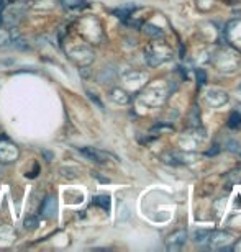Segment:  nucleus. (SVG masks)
<instances>
[{
  "mask_svg": "<svg viewBox=\"0 0 241 252\" xmlns=\"http://www.w3.org/2000/svg\"><path fill=\"white\" fill-rule=\"evenodd\" d=\"M166 98H168V89L163 84H154L149 85L146 90H143L139 95V102L143 105H146L148 108H156L161 107Z\"/></svg>",
  "mask_w": 241,
  "mask_h": 252,
  "instance_id": "obj_1",
  "label": "nucleus"
},
{
  "mask_svg": "<svg viewBox=\"0 0 241 252\" xmlns=\"http://www.w3.org/2000/svg\"><path fill=\"white\" fill-rule=\"evenodd\" d=\"M27 10H28V3H25V2H17V3L8 5V7H5L2 12H0V22L7 28L17 27L20 20L23 18V15L27 13Z\"/></svg>",
  "mask_w": 241,
  "mask_h": 252,
  "instance_id": "obj_2",
  "label": "nucleus"
},
{
  "mask_svg": "<svg viewBox=\"0 0 241 252\" xmlns=\"http://www.w3.org/2000/svg\"><path fill=\"white\" fill-rule=\"evenodd\" d=\"M66 53L68 58L79 67H87L94 63V51L85 44H74L66 49Z\"/></svg>",
  "mask_w": 241,
  "mask_h": 252,
  "instance_id": "obj_3",
  "label": "nucleus"
},
{
  "mask_svg": "<svg viewBox=\"0 0 241 252\" xmlns=\"http://www.w3.org/2000/svg\"><path fill=\"white\" fill-rule=\"evenodd\" d=\"M146 61L149 65H153V67H156V65L163 64L166 61H169L171 58H172V51L166 46V44H161V43H153L149 44L146 48Z\"/></svg>",
  "mask_w": 241,
  "mask_h": 252,
  "instance_id": "obj_4",
  "label": "nucleus"
},
{
  "mask_svg": "<svg viewBox=\"0 0 241 252\" xmlns=\"http://www.w3.org/2000/svg\"><path fill=\"white\" fill-rule=\"evenodd\" d=\"M232 244H233V236L230 233H225V231H212L207 243L208 248L215 251H228L232 249Z\"/></svg>",
  "mask_w": 241,
  "mask_h": 252,
  "instance_id": "obj_5",
  "label": "nucleus"
},
{
  "mask_svg": "<svg viewBox=\"0 0 241 252\" xmlns=\"http://www.w3.org/2000/svg\"><path fill=\"white\" fill-rule=\"evenodd\" d=\"M228 94L223 89L218 87H210L205 90L204 94V102L208 105L210 108H220L228 102Z\"/></svg>",
  "mask_w": 241,
  "mask_h": 252,
  "instance_id": "obj_6",
  "label": "nucleus"
},
{
  "mask_svg": "<svg viewBox=\"0 0 241 252\" xmlns=\"http://www.w3.org/2000/svg\"><path fill=\"white\" fill-rule=\"evenodd\" d=\"M164 162L171 165H185V164H192L199 159V154L195 153H184V151H172L163 156Z\"/></svg>",
  "mask_w": 241,
  "mask_h": 252,
  "instance_id": "obj_7",
  "label": "nucleus"
},
{
  "mask_svg": "<svg viewBox=\"0 0 241 252\" xmlns=\"http://www.w3.org/2000/svg\"><path fill=\"white\" fill-rule=\"evenodd\" d=\"M20 151L13 143H10L8 139H3L0 143V162L2 164H12L18 159Z\"/></svg>",
  "mask_w": 241,
  "mask_h": 252,
  "instance_id": "obj_8",
  "label": "nucleus"
},
{
  "mask_svg": "<svg viewBox=\"0 0 241 252\" xmlns=\"http://www.w3.org/2000/svg\"><path fill=\"white\" fill-rule=\"evenodd\" d=\"M187 231L185 229H179L175 231V233H172L169 236L168 239H166V248H168L169 251H179L184 248V244L187 243Z\"/></svg>",
  "mask_w": 241,
  "mask_h": 252,
  "instance_id": "obj_9",
  "label": "nucleus"
},
{
  "mask_svg": "<svg viewBox=\"0 0 241 252\" xmlns=\"http://www.w3.org/2000/svg\"><path fill=\"white\" fill-rule=\"evenodd\" d=\"M79 153L82 154L87 160H90V162H95V164L107 162V159L110 158V154L103 153V151L95 149V148H79Z\"/></svg>",
  "mask_w": 241,
  "mask_h": 252,
  "instance_id": "obj_10",
  "label": "nucleus"
},
{
  "mask_svg": "<svg viewBox=\"0 0 241 252\" xmlns=\"http://www.w3.org/2000/svg\"><path fill=\"white\" fill-rule=\"evenodd\" d=\"M56 211H58V205H56V198L51 195H48L46 198L43 200L41 203V216L46 220H51L56 216Z\"/></svg>",
  "mask_w": 241,
  "mask_h": 252,
  "instance_id": "obj_11",
  "label": "nucleus"
},
{
  "mask_svg": "<svg viewBox=\"0 0 241 252\" xmlns=\"http://www.w3.org/2000/svg\"><path fill=\"white\" fill-rule=\"evenodd\" d=\"M110 98L118 105H127L132 102V97H130L123 89H113L112 92H110Z\"/></svg>",
  "mask_w": 241,
  "mask_h": 252,
  "instance_id": "obj_12",
  "label": "nucleus"
},
{
  "mask_svg": "<svg viewBox=\"0 0 241 252\" xmlns=\"http://www.w3.org/2000/svg\"><path fill=\"white\" fill-rule=\"evenodd\" d=\"M15 38H18V36L12 32V30H0V48L12 46Z\"/></svg>",
  "mask_w": 241,
  "mask_h": 252,
  "instance_id": "obj_13",
  "label": "nucleus"
},
{
  "mask_svg": "<svg viewBox=\"0 0 241 252\" xmlns=\"http://www.w3.org/2000/svg\"><path fill=\"white\" fill-rule=\"evenodd\" d=\"M66 10H82L89 7L87 0H61Z\"/></svg>",
  "mask_w": 241,
  "mask_h": 252,
  "instance_id": "obj_14",
  "label": "nucleus"
},
{
  "mask_svg": "<svg viewBox=\"0 0 241 252\" xmlns=\"http://www.w3.org/2000/svg\"><path fill=\"white\" fill-rule=\"evenodd\" d=\"M210 233H212L210 229H197L194 233V243L199 244V246H207Z\"/></svg>",
  "mask_w": 241,
  "mask_h": 252,
  "instance_id": "obj_15",
  "label": "nucleus"
},
{
  "mask_svg": "<svg viewBox=\"0 0 241 252\" xmlns=\"http://www.w3.org/2000/svg\"><path fill=\"white\" fill-rule=\"evenodd\" d=\"M15 241V233L10 226H0V243L2 244H10Z\"/></svg>",
  "mask_w": 241,
  "mask_h": 252,
  "instance_id": "obj_16",
  "label": "nucleus"
},
{
  "mask_svg": "<svg viewBox=\"0 0 241 252\" xmlns=\"http://www.w3.org/2000/svg\"><path fill=\"white\" fill-rule=\"evenodd\" d=\"M94 205L100 206L103 211H110V196L108 195H95L94 196Z\"/></svg>",
  "mask_w": 241,
  "mask_h": 252,
  "instance_id": "obj_17",
  "label": "nucleus"
},
{
  "mask_svg": "<svg viewBox=\"0 0 241 252\" xmlns=\"http://www.w3.org/2000/svg\"><path fill=\"white\" fill-rule=\"evenodd\" d=\"M143 32L148 34V36L151 38H163L164 36V32L158 27H154V25H144L143 27Z\"/></svg>",
  "mask_w": 241,
  "mask_h": 252,
  "instance_id": "obj_18",
  "label": "nucleus"
},
{
  "mask_svg": "<svg viewBox=\"0 0 241 252\" xmlns=\"http://www.w3.org/2000/svg\"><path fill=\"white\" fill-rule=\"evenodd\" d=\"M39 226V220L36 216H27L23 221V228L27 231H34Z\"/></svg>",
  "mask_w": 241,
  "mask_h": 252,
  "instance_id": "obj_19",
  "label": "nucleus"
},
{
  "mask_svg": "<svg viewBox=\"0 0 241 252\" xmlns=\"http://www.w3.org/2000/svg\"><path fill=\"white\" fill-rule=\"evenodd\" d=\"M135 8H137L135 5H127V7H122V8L113 10V15H117L118 18H127V17H130V15L133 13Z\"/></svg>",
  "mask_w": 241,
  "mask_h": 252,
  "instance_id": "obj_20",
  "label": "nucleus"
},
{
  "mask_svg": "<svg viewBox=\"0 0 241 252\" xmlns=\"http://www.w3.org/2000/svg\"><path fill=\"white\" fill-rule=\"evenodd\" d=\"M228 126H230L232 129H238V128H241V113L233 112L232 115H230Z\"/></svg>",
  "mask_w": 241,
  "mask_h": 252,
  "instance_id": "obj_21",
  "label": "nucleus"
},
{
  "mask_svg": "<svg viewBox=\"0 0 241 252\" xmlns=\"http://www.w3.org/2000/svg\"><path fill=\"white\" fill-rule=\"evenodd\" d=\"M77 172L79 170L76 167H63L61 169V174H63V177L64 179H69V180H74L77 177Z\"/></svg>",
  "mask_w": 241,
  "mask_h": 252,
  "instance_id": "obj_22",
  "label": "nucleus"
},
{
  "mask_svg": "<svg viewBox=\"0 0 241 252\" xmlns=\"http://www.w3.org/2000/svg\"><path fill=\"white\" fill-rule=\"evenodd\" d=\"M87 95H89V98L92 100V102H94L95 105H97V107H99L100 110H103V105H102V102H100V100H99L97 97H95V95H94L92 92H87Z\"/></svg>",
  "mask_w": 241,
  "mask_h": 252,
  "instance_id": "obj_23",
  "label": "nucleus"
},
{
  "mask_svg": "<svg viewBox=\"0 0 241 252\" xmlns=\"http://www.w3.org/2000/svg\"><path fill=\"white\" fill-rule=\"evenodd\" d=\"M197 80H199V84L200 85H204L205 84V80H207V75H205V72L202 69H199L197 70Z\"/></svg>",
  "mask_w": 241,
  "mask_h": 252,
  "instance_id": "obj_24",
  "label": "nucleus"
},
{
  "mask_svg": "<svg viewBox=\"0 0 241 252\" xmlns=\"http://www.w3.org/2000/svg\"><path fill=\"white\" fill-rule=\"evenodd\" d=\"M238 148H240V144L235 139L228 141V143H227V149H230V151H238Z\"/></svg>",
  "mask_w": 241,
  "mask_h": 252,
  "instance_id": "obj_25",
  "label": "nucleus"
},
{
  "mask_svg": "<svg viewBox=\"0 0 241 252\" xmlns=\"http://www.w3.org/2000/svg\"><path fill=\"white\" fill-rule=\"evenodd\" d=\"M240 90H241V85H240Z\"/></svg>",
  "mask_w": 241,
  "mask_h": 252,
  "instance_id": "obj_26",
  "label": "nucleus"
}]
</instances>
